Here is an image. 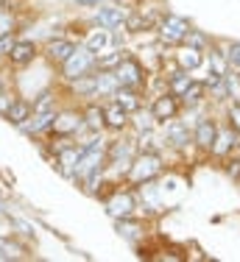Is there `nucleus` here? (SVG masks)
Returning <instances> with one entry per match:
<instances>
[{
  "label": "nucleus",
  "instance_id": "6",
  "mask_svg": "<svg viewBox=\"0 0 240 262\" xmlns=\"http://www.w3.org/2000/svg\"><path fill=\"white\" fill-rule=\"evenodd\" d=\"M179 112H182V103H179V98H176L173 92H162V95L154 98V103H151V115H154L159 123L173 120Z\"/></svg>",
  "mask_w": 240,
  "mask_h": 262
},
{
  "label": "nucleus",
  "instance_id": "15",
  "mask_svg": "<svg viewBox=\"0 0 240 262\" xmlns=\"http://www.w3.org/2000/svg\"><path fill=\"white\" fill-rule=\"evenodd\" d=\"M237 140H240V131H235L232 126L224 128V131H218L215 142H212V154H215V157H226L232 148H237Z\"/></svg>",
  "mask_w": 240,
  "mask_h": 262
},
{
  "label": "nucleus",
  "instance_id": "23",
  "mask_svg": "<svg viewBox=\"0 0 240 262\" xmlns=\"http://www.w3.org/2000/svg\"><path fill=\"white\" fill-rule=\"evenodd\" d=\"M190 84H193V76H190L187 70H182V67H179V70H176L173 76H170V81H168V92H173V95L179 98Z\"/></svg>",
  "mask_w": 240,
  "mask_h": 262
},
{
  "label": "nucleus",
  "instance_id": "1",
  "mask_svg": "<svg viewBox=\"0 0 240 262\" xmlns=\"http://www.w3.org/2000/svg\"><path fill=\"white\" fill-rule=\"evenodd\" d=\"M162 173V157L159 151H137L134 159H131L129 170H126V176H129L131 184H151L156 176Z\"/></svg>",
  "mask_w": 240,
  "mask_h": 262
},
{
  "label": "nucleus",
  "instance_id": "22",
  "mask_svg": "<svg viewBox=\"0 0 240 262\" xmlns=\"http://www.w3.org/2000/svg\"><path fill=\"white\" fill-rule=\"evenodd\" d=\"M109 42H112L109 28H106V31H92V34L84 39V48H87L90 53H95V56H98V53H104V48L109 45Z\"/></svg>",
  "mask_w": 240,
  "mask_h": 262
},
{
  "label": "nucleus",
  "instance_id": "27",
  "mask_svg": "<svg viewBox=\"0 0 240 262\" xmlns=\"http://www.w3.org/2000/svg\"><path fill=\"white\" fill-rule=\"evenodd\" d=\"M137 151H156V137H154V128L140 131V140H137Z\"/></svg>",
  "mask_w": 240,
  "mask_h": 262
},
{
  "label": "nucleus",
  "instance_id": "26",
  "mask_svg": "<svg viewBox=\"0 0 240 262\" xmlns=\"http://www.w3.org/2000/svg\"><path fill=\"white\" fill-rule=\"evenodd\" d=\"M151 26H154V17H143V14H131V17H126V23H123L126 31H143V28H151Z\"/></svg>",
  "mask_w": 240,
  "mask_h": 262
},
{
  "label": "nucleus",
  "instance_id": "5",
  "mask_svg": "<svg viewBox=\"0 0 240 262\" xmlns=\"http://www.w3.org/2000/svg\"><path fill=\"white\" fill-rule=\"evenodd\" d=\"M84 128V117L78 115V112H70V109H65V112H56V117H53V123H50V137H56V140H67V137H73L75 131H81Z\"/></svg>",
  "mask_w": 240,
  "mask_h": 262
},
{
  "label": "nucleus",
  "instance_id": "25",
  "mask_svg": "<svg viewBox=\"0 0 240 262\" xmlns=\"http://www.w3.org/2000/svg\"><path fill=\"white\" fill-rule=\"evenodd\" d=\"M226 64H229L226 53H221L218 48H212V51H210V70L218 73V76H226Z\"/></svg>",
  "mask_w": 240,
  "mask_h": 262
},
{
  "label": "nucleus",
  "instance_id": "13",
  "mask_svg": "<svg viewBox=\"0 0 240 262\" xmlns=\"http://www.w3.org/2000/svg\"><path fill=\"white\" fill-rule=\"evenodd\" d=\"M34 56H36V45H34V42H31V39H17L14 48H11V53H9V61H11V64H17V67H23V64H31Z\"/></svg>",
  "mask_w": 240,
  "mask_h": 262
},
{
  "label": "nucleus",
  "instance_id": "3",
  "mask_svg": "<svg viewBox=\"0 0 240 262\" xmlns=\"http://www.w3.org/2000/svg\"><path fill=\"white\" fill-rule=\"evenodd\" d=\"M115 81H117V86H129V90H140V86L145 84V70H143V64L137 59H131V56H126L123 61L115 67Z\"/></svg>",
  "mask_w": 240,
  "mask_h": 262
},
{
  "label": "nucleus",
  "instance_id": "2",
  "mask_svg": "<svg viewBox=\"0 0 240 262\" xmlns=\"http://www.w3.org/2000/svg\"><path fill=\"white\" fill-rule=\"evenodd\" d=\"M95 70V53H90L84 45L75 48V51L67 56V61L62 64V76L67 81H75L81 76H90V73Z\"/></svg>",
  "mask_w": 240,
  "mask_h": 262
},
{
  "label": "nucleus",
  "instance_id": "32",
  "mask_svg": "<svg viewBox=\"0 0 240 262\" xmlns=\"http://www.w3.org/2000/svg\"><path fill=\"white\" fill-rule=\"evenodd\" d=\"M14 34V17L11 14H0V36Z\"/></svg>",
  "mask_w": 240,
  "mask_h": 262
},
{
  "label": "nucleus",
  "instance_id": "37",
  "mask_svg": "<svg viewBox=\"0 0 240 262\" xmlns=\"http://www.w3.org/2000/svg\"><path fill=\"white\" fill-rule=\"evenodd\" d=\"M115 3H129V0H115Z\"/></svg>",
  "mask_w": 240,
  "mask_h": 262
},
{
  "label": "nucleus",
  "instance_id": "4",
  "mask_svg": "<svg viewBox=\"0 0 240 262\" xmlns=\"http://www.w3.org/2000/svg\"><path fill=\"white\" fill-rule=\"evenodd\" d=\"M187 31H190V23L179 14H165L159 20V39L165 42V45H182Z\"/></svg>",
  "mask_w": 240,
  "mask_h": 262
},
{
  "label": "nucleus",
  "instance_id": "9",
  "mask_svg": "<svg viewBox=\"0 0 240 262\" xmlns=\"http://www.w3.org/2000/svg\"><path fill=\"white\" fill-rule=\"evenodd\" d=\"M95 23H98L101 28L117 31V28L126 23V11L120 9V6H104V9H98V14H95Z\"/></svg>",
  "mask_w": 240,
  "mask_h": 262
},
{
  "label": "nucleus",
  "instance_id": "19",
  "mask_svg": "<svg viewBox=\"0 0 240 262\" xmlns=\"http://www.w3.org/2000/svg\"><path fill=\"white\" fill-rule=\"evenodd\" d=\"M115 229H117V234H120V237H126V240H140V237H143V223H140V221H134L131 215L117 217Z\"/></svg>",
  "mask_w": 240,
  "mask_h": 262
},
{
  "label": "nucleus",
  "instance_id": "14",
  "mask_svg": "<svg viewBox=\"0 0 240 262\" xmlns=\"http://www.w3.org/2000/svg\"><path fill=\"white\" fill-rule=\"evenodd\" d=\"M176 64H179L182 70H187V73L198 70V67L204 64V51L190 48V45H182V51L176 53Z\"/></svg>",
  "mask_w": 240,
  "mask_h": 262
},
{
  "label": "nucleus",
  "instance_id": "8",
  "mask_svg": "<svg viewBox=\"0 0 240 262\" xmlns=\"http://www.w3.org/2000/svg\"><path fill=\"white\" fill-rule=\"evenodd\" d=\"M215 137H218L215 120H210V117L198 120V126H195V131H193V142L201 148V151H212V142H215Z\"/></svg>",
  "mask_w": 240,
  "mask_h": 262
},
{
  "label": "nucleus",
  "instance_id": "7",
  "mask_svg": "<svg viewBox=\"0 0 240 262\" xmlns=\"http://www.w3.org/2000/svg\"><path fill=\"white\" fill-rule=\"evenodd\" d=\"M137 209V201H134V195H131L129 190H123V192H115V195L106 201V212H109L112 217H126V215H131V212Z\"/></svg>",
  "mask_w": 240,
  "mask_h": 262
},
{
  "label": "nucleus",
  "instance_id": "30",
  "mask_svg": "<svg viewBox=\"0 0 240 262\" xmlns=\"http://www.w3.org/2000/svg\"><path fill=\"white\" fill-rule=\"evenodd\" d=\"M226 59L232 67H240V42H229L226 45Z\"/></svg>",
  "mask_w": 240,
  "mask_h": 262
},
{
  "label": "nucleus",
  "instance_id": "12",
  "mask_svg": "<svg viewBox=\"0 0 240 262\" xmlns=\"http://www.w3.org/2000/svg\"><path fill=\"white\" fill-rule=\"evenodd\" d=\"M104 123H106V128H112V131H123L131 120H129V112L120 103L112 101L109 106H104Z\"/></svg>",
  "mask_w": 240,
  "mask_h": 262
},
{
  "label": "nucleus",
  "instance_id": "21",
  "mask_svg": "<svg viewBox=\"0 0 240 262\" xmlns=\"http://www.w3.org/2000/svg\"><path fill=\"white\" fill-rule=\"evenodd\" d=\"M56 112V92L45 90L36 101H31V115H53Z\"/></svg>",
  "mask_w": 240,
  "mask_h": 262
},
{
  "label": "nucleus",
  "instance_id": "20",
  "mask_svg": "<svg viewBox=\"0 0 240 262\" xmlns=\"http://www.w3.org/2000/svg\"><path fill=\"white\" fill-rule=\"evenodd\" d=\"M204 95H207V84H204V81H195L193 78V84L179 95V103L182 106H198L201 101H204Z\"/></svg>",
  "mask_w": 240,
  "mask_h": 262
},
{
  "label": "nucleus",
  "instance_id": "11",
  "mask_svg": "<svg viewBox=\"0 0 240 262\" xmlns=\"http://www.w3.org/2000/svg\"><path fill=\"white\" fill-rule=\"evenodd\" d=\"M162 140H168L173 148H185L187 142H190V128H187V123H182V120H168V126H165V137Z\"/></svg>",
  "mask_w": 240,
  "mask_h": 262
},
{
  "label": "nucleus",
  "instance_id": "28",
  "mask_svg": "<svg viewBox=\"0 0 240 262\" xmlns=\"http://www.w3.org/2000/svg\"><path fill=\"white\" fill-rule=\"evenodd\" d=\"M182 45H190V48L204 51V48H210V39H207V36H201L198 31H187V36H185V42H182Z\"/></svg>",
  "mask_w": 240,
  "mask_h": 262
},
{
  "label": "nucleus",
  "instance_id": "33",
  "mask_svg": "<svg viewBox=\"0 0 240 262\" xmlns=\"http://www.w3.org/2000/svg\"><path fill=\"white\" fill-rule=\"evenodd\" d=\"M14 34H6V36H0V56H9L11 53V48H14Z\"/></svg>",
  "mask_w": 240,
  "mask_h": 262
},
{
  "label": "nucleus",
  "instance_id": "35",
  "mask_svg": "<svg viewBox=\"0 0 240 262\" xmlns=\"http://www.w3.org/2000/svg\"><path fill=\"white\" fill-rule=\"evenodd\" d=\"M226 173H229L232 179H240V159H232L229 167H226Z\"/></svg>",
  "mask_w": 240,
  "mask_h": 262
},
{
  "label": "nucleus",
  "instance_id": "16",
  "mask_svg": "<svg viewBox=\"0 0 240 262\" xmlns=\"http://www.w3.org/2000/svg\"><path fill=\"white\" fill-rule=\"evenodd\" d=\"M112 101L120 103L129 115H134V112L143 106L140 103V90H129V86H117V90L112 92Z\"/></svg>",
  "mask_w": 240,
  "mask_h": 262
},
{
  "label": "nucleus",
  "instance_id": "10",
  "mask_svg": "<svg viewBox=\"0 0 240 262\" xmlns=\"http://www.w3.org/2000/svg\"><path fill=\"white\" fill-rule=\"evenodd\" d=\"M75 42H70V39H62V36H56V39H50L48 42V48H45V53H48V59L53 61V64H65L67 61V56H70L73 51H75Z\"/></svg>",
  "mask_w": 240,
  "mask_h": 262
},
{
  "label": "nucleus",
  "instance_id": "36",
  "mask_svg": "<svg viewBox=\"0 0 240 262\" xmlns=\"http://www.w3.org/2000/svg\"><path fill=\"white\" fill-rule=\"evenodd\" d=\"M78 6H84V9H95V6H101V0H75Z\"/></svg>",
  "mask_w": 240,
  "mask_h": 262
},
{
  "label": "nucleus",
  "instance_id": "39",
  "mask_svg": "<svg viewBox=\"0 0 240 262\" xmlns=\"http://www.w3.org/2000/svg\"><path fill=\"white\" fill-rule=\"evenodd\" d=\"M237 81H240V76H237Z\"/></svg>",
  "mask_w": 240,
  "mask_h": 262
},
{
  "label": "nucleus",
  "instance_id": "18",
  "mask_svg": "<svg viewBox=\"0 0 240 262\" xmlns=\"http://www.w3.org/2000/svg\"><path fill=\"white\" fill-rule=\"evenodd\" d=\"M81 117H84V128L92 131V134H98L101 128H106V123H104V106H98V103H90Z\"/></svg>",
  "mask_w": 240,
  "mask_h": 262
},
{
  "label": "nucleus",
  "instance_id": "24",
  "mask_svg": "<svg viewBox=\"0 0 240 262\" xmlns=\"http://www.w3.org/2000/svg\"><path fill=\"white\" fill-rule=\"evenodd\" d=\"M123 59H126V51H120V48H117V51H112V53H106V56H101V59L95 56V70H106V73H112V70H115V67H117Z\"/></svg>",
  "mask_w": 240,
  "mask_h": 262
},
{
  "label": "nucleus",
  "instance_id": "17",
  "mask_svg": "<svg viewBox=\"0 0 240 262\" xmlns=\"http://www.w3.org/2000/svg\"><path fill=\"white\" fill-rule=\"evenodd\" d=\"M6 120L11 123V126H17L20 128L25 120H28L31 117V101H23V98H14V103L9 106V109H6Z\"/></svg>",
  "mask_w": 240,
  "mask_h": 262
},
{
  "label": "nucleus",
  "instance_id": "31",
  "mask_svg": "<svg viewBox=\"0 0 240 262\" xmlns=\"http://www.w3.org/2000/svg\"><path fill=\"white\" fill-rule=\"evenodd\" d=\"M226 117H229V126L235 128V131H240V101L229 106V112H226Z\"/></svg>",
  "mask_w": 240,
  "mask_h": 262
},
{
  "label": "nucleus",
  "instance_id": "38",
  "mask_svg": "<svg viewBox=\"0 0 240 262\" xmlns=\"http://www.w3.org/2000/svg\"><path fill=\"white\" fill-rule=\"evenodd\" d=\"M0 90H3V78H0Z\"/></svg>",
  "mask_w": 240,
  "mask_h": 262
},
{
  "label": "nucleus",
  "instance_id": "34",
  "mask_svg": "<svg viewBox=\"0 0 240 262\" xmlns=\"http://www.w3.org/2000/svg\"><path fill=\"white\" fill-rule=\"evenodd\" d=\"M11 103H14V95L6 92V86H3V90H0V115H6V109H9Z\"/></svg>",
  "mask_w": 240,
  "mask_h": 262
},
{
  "label": "nucleus",
  "instance_id": "29",
  "mask_svg": "<svg viewBox=\"0 0 240 262\" xmlns=\"http://www.w3.org/2000/svg\"><path fill=\"white\" fill-rule=\"evenodd\" d=\"M134 115H137V120H134V126H137V128H140V131H148V128H154V120H156V117H154V115H151V112H145V109H143V115H140V109H137V112H134Z\"/></svg>",
  "mask_w": 240,
  "mask_h": 262
}]
</instances>
